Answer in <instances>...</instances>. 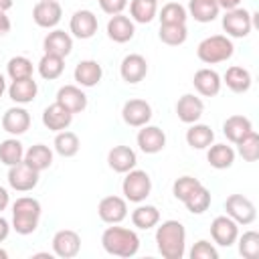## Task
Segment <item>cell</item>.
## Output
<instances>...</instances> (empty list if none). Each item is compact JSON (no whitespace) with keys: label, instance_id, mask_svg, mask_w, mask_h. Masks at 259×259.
Here are the masks:
<instances>
[{"label":"cell","instance_id":"cell-1","mask_svg":"<svg viewBox=\"0 0 259 259\" xmlns=\"http://www.w3.org/2000/svg\"><path fill=\"white\" fill-rule=\"evenodd\" d=\"M156 247L164 259H182L186 253V229L180 221L168 219L156 225Z\"/></svg>","mask_w":259,"mask_h":259},{"label":"cell","instance_id":"cell-2","mask_svg":"<svg viewBox=\"0 0 259 259\" xmlns=\"http://www.w3.org/2000/svg\"><path fill=\"white\" fill-rule=\"evenodd\" d=\"M101 247L105 249V253H109L113 257L127 259V257H134L140 251V237L132 229L111 225L101 235Z\"/></svg>","mask_w":259,"mask_h":259},{"label":"cell","instance_id":"cell-3","mask_svg":"<svg viewBox=\"0 0 259 259\" xmlns=\"http://www.w3.org/2000/svg\"><path fill=\"white\" fill-rule=\"evenodd\" d=\"M42 206L32 196H20L12 202V229L18 235H32L38 229Z\"/></svg>","mask_w":259,"mask_h":259},{"label":"cell","instance_id":"cell-4","mask_svg":"<svg viewBox=\"0 0 259 259\" xmlns=\"http://www.w3.org/2000/svg\"><path fill=\"white\" fill-rule=\"evenodd\" d=\"M233 53H235V45L227 34H210L202 38L196 47V57L204 65L225 63L233 57Z\"/></svg>","mask_w":259,"mask_h":259},{"label":"cell","instance_id":"cell-5","mask_svg":"<svg viewBox=\"0 0 259 259\" xmlns=\"http://www.w3.org/2000/svg\"><path fill=\"white\" fill-rule=\"evenodd\" d=\"M121 192H123V198L130 200V202H144L150 192H152V178L146 170H138V168H132L130 172H125V178L121 182Z\"/></svg>","mask_w":259,"mask_h":259},{"label":"cell","instance_id":"cell-6","mask_svg":"<svg viewBox=\"0 0 259 259\" xmlns=\"http://www.w3.org/2000/svg\"><path fill=\"white\" fill-rule=\"evenodd\" d=\"M223 30L227 32L229 38H245L253 30L251 24V12L237 6L233 10H227L223 16Z\"/></svg>","mask_w":259,"mask_h":259},{"label":"cell","instance_id":"cell-7","mask_svg":"<svg viewBox=\"0 0 259 259\" xmlns=\"http://www.w3.org/2000/svg\"><path fill=\"white\" fill-rule=\"evenodd\" d=\"M225 212L231 217L237 225H251L257 219V208L251 198L243 194H231L225 200Z\"/></svg>","mask_w":259,"mask_h":259},{"label":"cell","instance_id":"cell-8","mask_svg":"<svg viewBox=\"0 0 259 259\" xmlns=\"http://www.w3.org/2000/svg\"><path fill=\"white\" fill-rule=\"evenodd\" d=\"M8 186L16 192H30L32 188H36L40 172L32 170L28 164L18 162L14 166H8Z\"/></svg>","mask_w":259,"mask_h":259},{"label":"cell","instance_id":"cell-9","mask_svg":"<svg viewBox=\"0 0 259 259\" xmlns=\"http://www.w3.org/2000/svg\"><path fill=\"white\" fill-rule=\"evenodd\" d=\"M53 255L61 259H73L81 251V237L73 229H61L53 235Z\"/></svg>","mask_w":259,"mask_h":259},{"label":"cell","instance_id":"cell-10","mask_svg":"<svg viewBox=\"0 0 259 259\" xmlns=\"http://www.w3.org/2000/svg\"><path fill=\"white\" fill-rule=\"evenodd\" d=\"M97 214L107 225H119L127 217V200L123 196L109 194V196H105V198L99 200Z\"/></svg>","mask_w":259,"mask_h":259},{"label":"cell","instance_id":"cell-11","mask_svg":"<svg viewBox=\"0 0 259 259\" xmlns=\"http://www.w3.org/2000/svg\"><path fill=\"white\" fill-rule=\"evenodd\" d=\"M210 237L217 245L221 247H231L237 243V237H239V225L227 217V214H219L212 219L210 223Z\"/></svg>","mask_w":259,"mask_h":259},{"label":"cell","instance_id":"cell-12","mask_svg":"<svg viewBox=\"0 0 259 259\" xmlns=\"http://www.w3.org/2000/svg\"><path fill=\"white\" fill-rule=\"evenodd\" d=\"M121 119L130 127H142L152 119V105L146 99H127L121 107Z\"/></svg>","mask_w":259,"mask_h":259},{"label":"cell","instance_id":"cell-13","mask_svg":"<svg viewBox=\"0 0 259 259\" xmlns=\"http://www.w3.org/2000/svg\"><path fill=\"white\" fill-rule=\"evenodd\" d=\"M63 8L57 0H38L32 8V20L40 28H55L61 22Z\"/></svg>","mask_w":259,"mask_h":259},{"label":"cell","instance_id":"cell-14","mask_svg":"<svg viewBox=\"0 0 259 259\" xmlns=\"http://www.w3.org/2000/svg\"><path fill=\"white\" fill-rule=\"evenodd\" d=\"M119 75L130 85H136V83L144 81V77L148 75V61H146V57H142L138 53L125 55L121 59V65H119Z\"/></svg>","mask_w":259,"mask_h":259},{"label":"cell","instance_id":"cell-15","mask_svg":"<svg viewBox=\"0 0 259 259\" xmlns=\"http://www.w3.org/2000/svg\"><path fill=\"white\" fill-rule=\"evenodd\" d=\"M138 148L144 154H158L166 148V134L158 125H142L138 136H136Z\"/></svg>","mask_w":259,"mask_h":259},{"label":"cell","instance_id":"cell-16","mask_svg":"<svg viewBox=\"0 0 259 259\" xmlns=\"http://www.w3.org/2000/svg\"><path fill=\"white\" fill-rule=\"evenodd\" d=\"M97 16L91 12V10H77L73 16H71V22H69V30L75 38H81V40H87L91 38L95 32H97Z\"/></svg>","mask_w":259,"mask_h":259},{"label":"cell","instance_id":"cell-17","mask_svg":"<svg viewBox=\"0 0 259 259\" xmlns=\"http://www.w3.org/2000/svg\"><path fill=\"white\" fill-rule=\"evenodd\" d=\"M55 101L59 105H63L67 111H71L73 115L85 111V107H87V95L79 85H63V87H59Z\"/></svg>","mask_w":259,"mask_h":259},{"label":"cell","instance_id":"cell-18","mask_svg":"<svg viewBox=\"0 0 259 259\" xmlns=\"http://www.w3.org/2000/svg\"><path fill=\"white\" fill-rule=\"evenodd\" d=\"M204 113V103L198 95L194 93H184L178 101H176V115L182 123H196Z\"/></svg>","mask_w":259,"mask_h":259},{"label":"cell","instance_id":"cell-19","mask_svg":"<svg viewBox=\"0 0 259 259\" xmlns=\"http://www.w3.org/2000/svg\"><path fill=\"white\" fill-rule=\"evenodd\" d=\"M192 85L198 91V95H202V97H214V95H219V91L223 87V79H221V75L214 69L202 67V69H198L194 73Z\"/></svg>","mask_w":259,"mask_h":259},{"label":"cell","instance_id":"cell-20","mask_svg":"<svg viewBox=\"0 0 259 259\" xmlns=\"http://www.w3.org/2000/svg\"><path fill=\"white\" fill-rule=\"evenodd\" d=\"M30 127V113L22 105L8 107L2 115V130L10 136H22Z\"/></svg>","mask_w":259,"mask_h":259},{"label":"cell","instance_id":"cell-21","mask_svg":"<svg viewBox=\"0 0 259 259\" xmlns=\"http://www.w3.org/2000/svg\"><path fill=\"white\" fill-rule=\"evenodd\" d=\"M134 34H136V22L130 16H125L123 12L109 16V20H107V36L113 42L123 45V42L132 40Z\"/></svg>","mask_w":259,"mask_h":259},{"label":"cell","instance_id":"cell-22","mask_svg":"<svg viewBox=\"0 0 259 259\" xmlns=\"http://www.w3.org/2000/svg\"><path fill=\"white\" fill-rule=\"evenodd\" d=\"M107 164L113 172L117 174H125L132 168H136L138 164V156L130 146H113L107 152Z\"/></svg>","mask_w":259,"mask_h":259},{"label":"cell","instance_id":"cell-23","mask_svg":"<svg viewBox=\"0 0 259 259\" xmlns=\"http://www.w3.org/2000/svg\"><path fill=\"white\" fill-rule=\"evenodd\" d=\"M42 49H45V53H49V55H57V57H63V59H65V57L71 55V51H73V36H71L69 32L61 30V28H55V30H51V32L45 36Z\"/></svg>","mask_w":259,"mask_h":259},{"label":"cell","instance_id":"cell-24","mask_svg":"<svg viewBox=\"0 0 259 259\" xmlns=\"http://www.w3.org/2000/svg\"><path fill=\"white\" fill-rule=\"evenodd\" d=\"M73 77H75L79 87H95L103 77V69H101V65L97 61L85 59V61H79L75 65Z\"/></svg>","mask_w":259,"mask_h":259},{"label":"cell","instance_id":"cell-25","mask_svg":"<svg viewBox=\"0 0 259 259\" xmlns=\"http://www.w3.org/2000/svg\"><path fill=\"white\" fill-rule=\"evenodd\" d=\"M71 121H73V113L67 111V109H65L63 105H59L57 101L51 103L49 107H45V111H42V125H45L47 130L55 132V134L67 130V127L71 125Z\"/></svg>","mask_w":259,"mask_h":259},{"label":"cell","instance_id":"cell-26","mask_svg":"<svg viewBox=\"0 0 259 259\" xmlns=\"http://www.w3.org/2000/svg\"><path fill=\"white\" fill-rule=\"evenodd\" d=\"M8 97L16 103V105H26V103H32L36 93H38V85L32 77H26V79H16L8 85Z\"/></svg>","mask_w":259,"mask_h":259},{"label":"cell","instance_id":"cell-27","mask_svg":"<svg viewBox=\"0 0 259 259\" xmlns=\"http://www.w3.org/2000/svg\"><path fill=\"white\" fill-rule=\"evenodd\" d=\"M223 83L233 91V93H247L253 85V77L249 73V69L233 65L227 69V73L223 75Z\"/></svg>","mask_w":259,"mask_h":259},{"label":"cell","instance_id":"cell-28","mask_svg":"<svg viewBox=\"0 0 259 259\" xmlns=\"http://www.w3.org/2000/svg\"><path fill=\"white\" fill-rule=\"evenodd\" d=\"M24 164H28L32 170L36 172H42V170H49L53 166V150L45 144H34L30 146L28 150H24V158H22Z\"/></svg>","mask_w":259,"mask_h":259},{"label":"cell","instance_id":"cell-29","mask_svg":"<svg viewBox=\"0 0 259 259\" xmlns=\"http://www.w3.org/2000/svg\"><path fill=\"white\" fill-rule=\"evenodd\" d=\"M251 130H253V123L245 115H229L223 123V134L231 144H237L239 140H243Z\"/></svg>","mask_w":259,"mask_h":259},{"label":"cell","instance_id":"cell-30","mask_svg":"<svg viewBox=\"0 0 259 259\" xmlns=\"http://www.w3.org/2000/svg\"><path fill=\"white\" fill-rule=\"evenodd\" d=\"M206 150H208L206 152V160L217 170L231 168L233 162H235V156H237V152L233 150V146H227V144H210Z\"/></svg>","mask_w":259,"mask_h":259},{"label":"cell","instance_id":"cell-31","mask_svg":"<svg viewBox=\"0 0 259 259\" xmlns=\"http://www.w3.org/2000/svg\"><path fill=\"white\" fill-rule=\"evenodd\" d=\"M212 142H214V132L206 123L196 121V123H190V127L186 130V144L192 150H206Z\"/></svg>","mask_w":259,"mask_h":259},{"label":"cell","instance_id":"cell-32","mask_svg":"<svg viewBox=\"0 0 259 259\" xmlns=\"http://www.w3.org/2000/svg\"><path fill=\"white\" fill-rule=\"evenodd\" d=\"M188 14L196 20V22H212L219 16V4L217 0H188Z\"/></svg>","mask_w":259,"mask_h":259},{"label":"cell","instance_id":"cell-33","mask_svg":"<svg viewBox=\"0 0 259 259\" xmlns=\"http://www.w3.org/2000/svg\"><path fill=\"white\" fill-rule=\"evenodd\" d=\"M53 148L59 156L63 158H73L79 148H81V142H79V136L75 132H69V130H63V132H57L55 136V142H53Z\"/></svg>","mask_w":259,"mask_h":259},{"label":"cell","instance_id":"cell-34","mask_svg":"<svg viewBox=\"0 0 259 259\" xmlns=\"http://www.w3.org/2000/svg\"><path fill=\"white\" fill-rule=\"evenodd\" d=\"M132 223L134 227L138 229H154L158 223H160V210L154 206V204H142L136 206V210H132Z\"/></svg>","mask_w":259,"mask_h":259},{"label":"cell","instance_id":"cell-35","mask_svg":"<svg viewBox=\"0 0 259 259\" xmlns=\"http://www.w3.org/2000/svg\"><path fill=\"white\" fill-rule=\"evenodd\" d=\"M158 14V2L156 0H132L130 2V18L140 24H148Z\"/></svg>","mask_w":259,"mask_h":259},{"label":"cell","instance_id":"cell-36","mask_svg":"<svg viewBox=\"0 0 259 259\" xmlns=\"http://www.w3.org/2000/svg\"><path fill=\"white\" fill-rule=\"evenodd\" d=\"M182 202H184V206H186L188 212H192V214H202V212L208 210V206H210V202H212V196H210V190L200 184V186L194 188Z\"/></svg>","mask_w":259,"mask_h":259},{"label":"cell","instance_id":"cell-37","mask_svg":"<svg viewBox=\"0 0 259 259\" xmlns=\"http://www.w3.org/2000/svg\"><path fill=\"white\" fill-rule=\"evenodd\" d=\"M22 158H24V148H22V142L16 140V136L0 142V162L4 166H14L22 162Z\"/></svg>","mask_w":259,"mask_h":259},{"label":"cell","instance_id":"cell-38","mask_svg":"<svg viewBox=\"0 0 259 259\" xmlns=\"http://www.w3.org/2000/svg\"><path fill=\"white\" fill-rule=\"evenodd\" d=\"M65 71V59L63 57H57V55H49L45 53L38 61V75L47 81H55L63 75Z\"/></svg>","mask_w":259,"mask_h":259},{"label":"cell","instance_id":"cell-39","mask_svg":"<svg viewBox=\"0 0 259 259\" xmlns=\"http://www.w3.org/2000/svg\"><path fill=\"white\" fill-rule=\"evenodd\" d=\"M158 18H160V24H186L188 20V10L178 2H166L162 6V10L158 12Z\"/></svg>","mask_w":259,"mask_h":259},{"label":"cell","instance_id":"cell-40","mask_svg":"<svg viewBox=\"0 0 259 259\" xmlns=\"http://www.w3.org/2000/svg\"><path fill=\"white\" fill-rule=\"evenodd\" d=\"M158 36L164 45L168 47H178V45H184L186 38H188V28L186 24H160V30H158Z\"/></svg>","mask_w":259,"mask_h":259},{"label":"cell","instance_id":"cell-41","mask_svg":"<svg viewBox=\"0 0 259 259\" xmlns=\"http://www.w3.org/2000/svg\"><path fill=\"white\" fill-rule=\"evenodd\" d=\"M32 61L28 57H22V55H16L12 57L8 63H6V73L10 77V81H16V79H26V77H32Z\"/></svg>","mask_w":259,"mask_h":259},{"label":"cell","instance_id":"cell-42","mask_svg":"<svg viewBox=\"0 0 259 259\" xmlns=\"http://www.w3.org/2000/svg\"><path fill=\"white\" fill-rule=\"evenodd\" d=\"M237 152L245 162H257L259 158V134L255 130H251L243 140H239L237 144Z\"/></svg>","mask_w":259,"mask_h":259},{"label":"cell","instance_id":"cell-43","mask_svg":"<svg viewBox=\"0 0 259 259\" xmlns=\"http://www.w3.org/2000/svg\"><path fill=\"white\" fill-rule=\"evenodd\" d=\"M239 253L245 259H257L259 257V233L257 231H245L241 237H237Z\"/></svg>","mask_w":259,"mask_h":259},{"label":"cell","instance_id":"cell-44","mask_svg":"<svg viewBox=\"0 0 259 259\" xmlns=\"http://www.w3.org/2000/svg\"><path fill=\"white\" fill-rule=\"evenodd\" d=\"M202 182L198 180V178H194V176H180V178H176L174 180V184H172V194H174V198L176 200H184L194 188H198Z\"/></svg>","mask_w":259,"mask_h":259},{"label":"cell","instance_id":"cell-45","mask_svg":"<svg viewBox=\"0 0 259 259\" xmlns=\"http://www.w3.org/2000/svg\"><path fill=\"white\" fill-rule=\"evenodd\" d=\"M190 259H219V251H217V247L210 241L200 239V241H196L192 245Z\"/></svg>","mask_w":259,"mask_h":259},{"label":"cell","instance_id":"cell-46","mask_svg":"<svg viewBox=\"0 0 259 259\" xmlns=\"http://www.w3.org/2000/svg\"><path fill=\"white\" fill-rule=\"evenodd\" d=\"M97 2H99V8L109 16L121 14L125 10V6H127V0H97Z\"/></svg>","mask_w":259,"mask_h":259},{"label":"cell","instance_id":"cell-47","mask_svg":"<svg viewBox=\"0 0 259 259\" xmlns=\"http://www.w3.org/2000/svg\"><path fill=\"white\" fill-rule=\"evenodd\" d=\"M10 28H12V22H10L8 14L0 10V36H6L10 32Z\"/></svg>","mask_w":259,"mask_h":259},{"label":"cell","instance_id":"cell-48","mask_svg":"<svg viewBox=\"0 0 259 259\" xmlns=\"http://www.w3.org/2000/svg\"><path fill=\"white\" fill-rule=\"evenodd\" d=\"M10 229H12V225L0 214V243L2 241H6L8 239V235H10Z\"/></svg>","mask_w":259,"mask_h":259},{"label":"cell","instance_id":"cell-49","mask_svg":"<svg viewBox=\"0 0 259 259\" xmlns=\"http://www.w3.org/2000/svg\"><path fill=\"white\" fill-rule=\"evenodd\" d=\"M8 204H10V194L4 186H0V214H2V210L8 208Z\"/></svg>","mask_w":259,"mask_h":259},{"label":"cell","instance_id":"cell-50","mask_svg":"<svg viewBox=\"0 0 259 259\" xmlns=\"http://www.w3.org/2000/svg\"><path fill=\"white\" fill-rule=\"evenodd\" d=\"M241 2H243V0H217L219 8H223V10H233V8L241 6Z\"/></svg>","mask_w":259,"mask_h":259},{"label":"cell","instance_id":"cell-51","mask_svg":"<svg viewBox=\"0 0 259 259\" xmlns=\"http://www.w3.org/2000/svg\"><path fill=\"white\" fill-rule=\"evenodd\" d=\"M12 4H14V0H0V10L6 12V10L12 8Z\"/></svg>","mask_w":259,"mask_h":259},{"label":"cell","instance_id":"cell-52","mask_svg":"<svg viewBox=\"0 0 259 259\" xmlns=\"http://www.w3.org/2000/svg\"><path fill=\"white\" fill-rule=\"evenodd\" d=\"M6 89H8V87H6V79H4V75L0 73V97L4 95V91H6Z\"/></svg>","mask_w":259,"mask_h":259},{"label":"cell","instance_id":"cell-53","mask_svg":"<svg viewBox=\"0 0 259 259\" xmlns=\"http://www.w3.org/2000/svg\"><path fill=\"white\" fill-rule=\"evenodd\" d=\"M32 257H47V259H53V253H34Z\"/></svg>","mask_w":259,"mask_h":259},{"label":"cell","instance_id":"cell-54","mask_svg":"<svg viewBox=\"0 0 259 259\" xmlns=\"http://www.w3.org/2000/svg\"><path fill=\"white\" fill-rule=\"evenodd\" d=\"M0 259H8V251L0 247Z\"/></svg>","mask_w":259,"mask_h":259},{"label":"cell","instance_id":"cell-55","mask_svg":"<svg viewBox=\"0 0 259 259\" xmlns=\"http://www.w3.org/2000/svg\"><path fill=\"white\" fill-rule=\"evenodd\" d=\"M156 2H158V0H156Z\"/></svg>","mask_w":259,"mask_h":259}]
</instances>
